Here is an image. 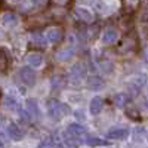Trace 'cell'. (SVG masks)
Listing matches in <instances>:
<instances>
[{
	"instance_id": "obj_22",
	"label": "cell",
	"mask_w": 148,
	"mask_h": 148,
	"mask_svg": "<svg viewBox=\"0 0 148 148\" xmlns=\"http://www.w3.org/2000/svg\"><path fill=\"white\" fill-rule=\"evenodd\" d=\"M145 59H147V62H148V49H147V56H145Z\"/></svg>"
},
{
	"instance_id": "obj_15",
	"label": "cell",
	"mask_w": 148,
	"mask_h": 148,
	"mask_svg": "<svg viewBox=\"0 0 148 148\" xmlns=\"http://www.w3.org/2000/svg\"><path fill=\"white\" fill-rule=\"evenodd\" d=\"M27 110H28V113H30L31 116H34L36 119L40 116L39 104H37V101H34V99H28V101H27Z\"/></svg>"
},
{
	"instance_id": "obj_18",
	"label": "cell",
	"mask_w": 148,
	"mask_h": 148,
	"mask_svg": "<svg viewBox=\"0 0 148 148\" xmlns=\"http://www.w3.org/2000/svg\"><path fill=\"white\" fill-rule=\"evenodd\" d=\"M102 84H104L102 80H101V79H98V77H93V79L89 82V86H90V88H93V89H99Z\"/></svg>"
},
{
	"instance_id": "obj_19",
	"label": "cell",
	"mask_w": 148,
	"mask_h": 148,
	"mask_svg": "<svg viewBox=\"0 0 148 148\" xmlns=\"http://www.w3.org/2000/svg\"><path fill=\"white\" fill-rule=\"evenodd\" d=\"M76 117H77L79 120H80V119H82V120H84V119H86V117L83 116V111H82V110H77V111H76Z\"/></svg>"
},
{
	"instance_id": "obj_24",
	"label": "cell",
	"mask_w": 148,
	"mask_h": 148,
	"mask_svg": "<svg viewBox=\"0 0 148 148\" xmlns=\"http://www.w3.org/2000/svg\"><path fill=\"white\" fill-rule=\"evenodd\" d=\"M147 107H148V101H147Z\"/></svg>"
},
{
	"instance_id": "obj_1",
	"label": "cell",
	"mask_w": 148,
	"mask_h": 148,
	"mask_svg": "<svg viewBox=\"0 0 148 148\" xmlns=\"http://www.w3.org/2000/svg\"><path fill=\"white\" fill-rule=\"evenodd\" d=\"M47 111H49V116H51L53 120H61L64 116H67L70 113V108L62 102L51 99L49 104H47Z\"/></svg>"
},
{
	"instance_id": "obj_6",
	"label": "cell",
	"mask_w": 148,
	"mask_h": 148,
	"mask_svg": "<svg viewBox=\"0 0 148 148\" xmlns=\"http://www.w3.org/2000/svg\"><path fill=\"white\" fill-rule=\"evenodd\" d=\"M117 39H119V33L114 28H108L102 34V43L104 45H113L117 42Z\"/></svg>"
},
{
	"instance_id": "obj_8",
	"label": "cell",
	"mask_w": 148,
	"mask_h": 148,
	"mask_svg": "<svg viewBox=\"0 0 148 148\" xmlns=\"http://www.w3.org/2000/svg\"><path fill=\"white\" fill-rule=\"evenodd\" d=\"M104 107V102L99 96H95L92 98V101H90V105H89V110H90V114L92 116H98L101 113V110Z\"/></svg>"
},
{
	"instance_id": "obj_9",
	"label": "cell",
	"mask_w": 148,
	"mask_h": 148,
	"mask_svg": "<svg viewBox=\"0 0 148 148\" xmlns=\"http://www.w3.org/2000/svg\"><path fill=\"white\" fill-rule=\"evenodd\" d=\"M2 22H3V25L6 28H14V27H16L19 24V19L14 14H5L3 18H2Z\"/></svg>"
},
{
	"instance_id": "obj_5",
	"label": "cell",
	"mask_w": 148,
	"mask_h": 148,
	"mask_svg": "<svg viewBox=\"0 0 148 148\" xmlns=\"http://www.w3.org/2000/svg\"><path fill=\"white\" fill-rule=\"evenodd\" d=\"M67 132L73 138H80V136H83V135H86V129L82 125H77V123H71V125H68Z\"/></svg>"
},
{
	"instance_id": "obj_23",
	"label": "cell",
	"mask_w": 148,
	"mask_h": 148,
	"mask_svg": "<svg viewBox=\"0 0 148 148\" xmlns=\"http://www.w3.org/2000/svg\"><path fill=\"white\" fill-rule=\"evenodd\" d=\"M129 2H130V3H135V2H136V0H129Z\"/></svg>"
},
{
	"instance_id": "obj_16",
	"label": "cell",
	"mask_w": 148,
	"mask_h": 148,
	"mask_svg": "<svg viewBox=\"0 0 148 148\" xmlns=\"http://www.w3.org/2000/svg\"><path fill=\"white\" fill-rule=\"evenodd\" d=\"M5 105H6L9 110H12V111L19 110V102L15 99V98H12V96H8L6 99H5Z\"/></svg>"
},
{
	"instance_id": "obj_20",
	"label": "cell",
	"mask_w": 148,
	"mask_h": 148,
	"mask_svg": "<svg viewBox=\"0 0 148 148\" xmlns=\"http://www.w3.org/2000/svg\"><path fill=\"white\" fill-rule=\"evenodd\" d=\"M33 2H34V3L37 5V6H45L47 0H33Z\"/></svg>"
},
{
	"instance_id": "obj_12",
	"label": "cell",
	"mask_w": 148,
	"mask_h": 148,
	"mask_svg": "<svg viewBox=\"0 0 148 148\" xmlns=\"http://www.w3.org/2000/svg\"><path fill=\"white\" fill-rule=\"evenodd\" d=\"M84 76H86V68H84L83 64H76V65L71 68V77L73 79L82 80Z\"/></svg>"
},
{
	"instance_id": "obj_17",
	"label": "cell",
	"mask_w": 148,
	"mask_h": 148,
	"mask_svg": "<svg viewBox=\"0 0 148 148\" xmlns=\"http://www.w3.org/2000/svg\"><path fill=\"white\" fill-rule=\"evenodd\" d=\"M86 144H88L89 147H98V145H101V147H104V145H110V142H107V141H104V139H99V138H88V141H86Z\"/></svg>"
},
{
	"instance_id": "obj_11",
	"label": "cell",
	"mask_w": 148,
	"mask_h": 148,
	"mask_svg": "<svg viewBox=\"0 0 148 148\" xmlns=\"http://www.w3.org/2000/svg\"><path fill=\"white\" fill-rule=\"evenodd\" d=\"M76 15L84 22H92L93 21L92 12L89 9H86V8H76Z\"/></svg>"
},
{
	"instance_id": "obj_21",
	"label": "cell",
	"mask_w": 148,
	"mask_h": 148,
	"mask_svg": "<svg viewBox=\"0 0 148 148\" xmlns=\"http://www.w3.org/2000/svg\"><path fill=\"white\" fill-rule=\"evenodd\" d=\"M56 2H58V3H61V5H64V3H67V2H68V0H56Z\"/></svg>"
},
{
	"instance_id": "obj_4",
	"label": "cell",
	"mask_w": 148,
	"mask_h": 148,
	"mask_svg": "<svg viewBox=\"0 0 148 148\" xmlns=\"http://www.w3.org/2000/svg\"><path fill=\"white\" fill-rule=\"evenodd\" d=\"M8 133H9V136L14 138L15 141L22 139L24 135H25V132H24L18 125H15V123H9V126H8Z\"/></svg>"
},
{
	"instance_id": "obj_10",
	"label": "cell",
	"mask_w": 148,
	"mask_h": 148,
	"mask_svg": "<svg viewBox=\"0 0 148 148\" xmlns=\"http://www.w3.org/2000/svg\"><path fill=\"white\" fill-rule=\"evenodd\" d=\"M46 39L51 43H59L61 39H62V31L59 28H51L46 33Z\"/></svg>"
},
{
	"instance_id": "obj_2",
	"label": "cell",
	"mask_w": 148,
	"mask_h": 148,
	"mask_svg": "<svg viewBox=\"0 0 148 148\" xmlns=\"http://www.w3.org/2000/svg\"><path fill=\"white\" fill-rule=\"evenodd\" d=\"M19 76L22 79V82L28 84V86H34L36 84V73L33 71V68L28 65V67H24L19 70Z\"/></svg>"
},
{
	"instance_id": "obj_3",
	"label": "cell",
	"mask_w": 148,
	"mask_h": 148,
	"mask_svg": "<svg viewBox=\"0 0 148 148\" xmlns=\"http://www.w3.org/2000/svg\"><path fill=\"white\" fill-rule=\"evenodd\" d=\"M127 136H129V130L126 127H116L107 133V138L110 139H126Z\"/></svg>"
},
{
	"instance_id": "obj_14",
	"label": "cell",
	"mask_w": 148,
	"mask_h": 148,
	"mask_svg": "<svg viewBox=\"0 0 148 148\" xmlns=\"http://www.w3.org/2000/svg\"><path fill=\"white\" fill-rule=\"evenodd\" d=\"M74 56V51L73 49H62V51H59L56 53V59L59 61V62H67V61H70L71 58Z\"/></svg>"
},
{
	"instance_id": "obj_7",
	"label": "cell",
	"mask_w": 148,
	"mask_h": 148,
	"mask_svg": "<svg viewBox=\"0 0 148 148\" xmlns=\"http://www.w3.org/2000/svg\"><path fill=\"white\" fill-rule=\"evenodd\" d=\"M27 64L33 68H39L43 64V56L40 53H37V52H33L27 56Z\"/></svg>"
},
{
	"instance_id": "obj_13",
	"label": "cell",
	"mask_w": 148,
	"mask_h": 148,
	"mask_svg": "<svg viewBox=\"0 0 148 148\" xmlns=\"http://www.w3.org/2000/svg\"><path fill=\"white\" fill-rule=\"evenodd\" d=\"M129 95L127 93H125V92H120V93H117L116 96H114V104L119 107V108H125L126 105H127V102H129Z\"/></svg>"
}]
</instances>
